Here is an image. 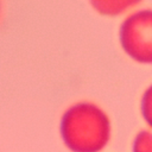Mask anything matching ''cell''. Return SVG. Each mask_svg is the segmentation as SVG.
<instances>
[{
    "label": "cell",
    "instance_id": "cell-2",
    "mask_svg": "<svg viewBox=\"0 0 152 152\" xmlns=\"http://www.w3.org/2000/svg\"><path fill=\"white\" fill-rule=\"evenodd\" d=\"M120 42L131 58L152 64V10L129 15L121 25Z\"/></svg>",
    "mask_w": 152,
    "mask_h": 152
},
{
    "label": "cell",
    "instance_id": "cell-5",
    "mask_svg": "<svg viewBox=\"0 0 152 152\" xmlns=\"http://www.w3.org/2000/svg\"><path fill=\"white\" fill-rule=\"evenodd\" d=\"M141 113L145 121L152 127V86L145 91L141 100Z\"/></svg>",
    "mask_w": 152,
    "mask_h": 152
},
{
    "label": "cell",
    "instance_id": "cell-6",
    "mask_svg": "<svg viewBox=\"0 0 152 152\" xmlns=\"http://www.w3.org/2000/svg\"><path fill=\"white\" fill-rule=\"evenodd\" d=\"M2 15V0H0V18Z\"/></svg>",
    "mask_w": 152,
    "mask_h": 152
},
{
    "label": "cell",
    "instance_id": "cell-3",
    "mask_svg": "<svg viewBox=\"0 0 152 152\" xmlns=\"http://www.w3.org/2000/svg\"><path fill=\"white\" fill-rule=\"evenodd\" d=\"M141 0H90L91 6L103 15H119Z\"/></svg>",
    "mask_w": 152,
    "mask_h": 152
},
{
    "label": "cell",
    "instance_id": "cell-1",
    "mask_svg": "<svg viewBox=\"0 0 152 152\" xmlns=\"http://www.w3.org/2000/svg\"><path fill=\"white\" fill-rule=\"evenodd\" d=\"M61 134L72 152H100L109 140L110 124L97 106L82 102L71 106L64 113Z\"/></svg>",
    "mask_w": 152,
    "mask_h": 152
},
{
    "label": "cell",
    "instance_id": "cell-4",
    "mask_svg": "<svg viewBox=\"0 0 152 152\" xmlns=\"http://www.w3.org/2000/svg\"><path fill=\"white\" fill-rule=\"evenodd\" d=\"M133 152H152V132L141 131L133 142Z\"/></svg>",
    "mask_w": 152,
    "mask_h": 152
}]
</instances>
